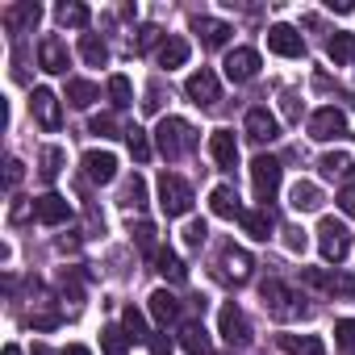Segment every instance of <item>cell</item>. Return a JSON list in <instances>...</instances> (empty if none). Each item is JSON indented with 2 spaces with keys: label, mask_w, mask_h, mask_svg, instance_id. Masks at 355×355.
I'll return each mask as SVG.
<instances>
[{
  "label": "cell",
  "mask_w": 355,
  "mask_h": 355,
  "mask_svg": "<svg viewBox=\"0 0 355 355\" xmlns=\"http://www.w3.org/2000/svg\"><path fill=\"white\" fill-rule=\"evenodd\" d=\"M205 234H209V226H205V222H189L184 243H189V247H201V243H205Z\"/></svg>",
  "instance_id": "bcb514c9"
},
{
  "label": "cell",
  "mask_w": 355,
  "mask_h": 355,
  "mask_svg": "<svg viewBox=\"0 0 355 355\" xmlns=\"http://www.w3.org/2000/svg\"><path fill=\"white\" fill-rule=\"evenodd\" d=\"M38 17H42V5H38V0H21V5L5 9V30H9V34H26V30L38 26Z\"/></svg>",
  "instance_id": "d6986e66"
},
{
  "label": "cell",
  "mask_w": 355,
  "mask_h": 355,
  "mask_svg": "<svg viewBox=\"0 0 355 355\" xmlns=\"http://www.w3.org/2000/svg\"><path fill=\"white\" fill-rule=\"evenodd\" d=\"M251 268H255V263H251V255H247L243 247H234V243H230V247L222 251V276H226V280L243 284V280L251 276Z\"/></svg>",
  "instance_id": "ffe728a7"
},
{
  "label": "cell",
  "mask_w": 355,
  "mask_h": 355,
  "mask_svg": "<svg viewBox=\"0 0 355 355\" xmlns=\"http://www.w3.org/2000/svg\"><path fill=\"white\" fill-rule=\"evenodd\" d=\"M5 355H21V347H17V343H9V347H5Z\"/></svg>",
  "instance_id": "6f0895ef"
},
{
  "label": "cell",
  "mask_w": 355,
  "mask_h": 355,
  "mask_svg": "<svg viewBox=\"0 0 355 355\" xmlns=\"http://www.w3.org/2000/svg\"><path fill=\"white\" fill-rule=\"evenodd\" d=\"M318 251H322L326 263H343L347 251H351V230L334 218H322L318 222Z\"/></svg>",
  "instance_id": "5b68a950"
},
{
  "label": "cell",
  "mask_w": 355,
  "mask_h": 355,
  "mask_svg": "<svg viewBox=\"0 0 355 355\" xmlns=\"http://www.w3.org/2000/svg\"><path fill=\"white\" fill-rule=\"evenodd\" d=\"M80 163H84V175L92 184H113L117 180V155L113 150H88Z\"/></svg>",
  "instance_id": "7c38bea8"
},
{
  "label": "cell",
  "mask_w": 355,
  "mask_h": 355,
  "mask_svg": "<svg viewBox=\"0 0 355 355\" xmlns=\"http://www.w3.org/2000/svg\"><path fill=\"white\" fill-rule=\"evenodd\" d=\"M280 175H284L280 159H272V155L251 159V184H255V201H263V209H268V201H276V193H280Z\"/></svg>",
  "instance_id": "277c9868"
},
{
  "label": "cell",
  "mask_w": 355,
  "mask_h": 355,
  "mask_svg": "<svg viewBox=\"0 0 355 355\" xmlns=\"http://www.w3.org/2000/svg\"><path fill=\"white\" fill-rule=\"evenodd\" d=\"M134 243L150 255V251H155V226H150V222H138V226H134Z\"/></svg>",
  "instance_id": "b9f144b4"
},
{
  "label": "cell",
  "mask_w": 355,
  "mask_h": 355,
  "mask_svg": "<svg viewBox=\"0 0 355 355\" xmlns=\"http://www.w3.org/2000/svg\"><path fill=\"white\" fill-rule=\"evenodd\" d=\"M34 218H38L42 226H63V222L71 218V205H67V197L46 193V197H38V201H34Z\"/></svg>",
  "instance_id": "ac0fdd59"
},
{
  "label": "cell",
  "mask_w": 355,
  "mask_h": 355,
  "mask_svg": "<svg viewBox=\"0 0 355 355\" xmlns=\"http://www.w3.org/2000/svg\"><path fill=\"white\" fill-rule=\"evenodd\" d=\"M259 297H263V309H268L276 322H288V318H305V305H301V301H297V293H293L288 284H280V280H263Z\"/></svg>",
  "instance_id": "3957f363"
},
{
  "label": "cell",
  "mask_w": 355,
  "mask_h": 355,
  "mask_svg": "<svg viewBox=\"0 0 355 355\" xmlns=\"http://www.w3.org/2000/svg\"><path fill=\"white\" fill-rule=\"evenodd\" d=\"M155 146H159V155L167 163H175V159H184V155L197 150V130L184 117H163L155 125Z\"/></svg>",
  "instance_id": "6da1fadb"
},
{
  "label": "cell",
  "mask_w": 355,
  "mask_h": 355,
  "mask_svg": "<svg viewBox=\"0 0 355 355\" xmlns=\"http://www.w3.org/2000/svg\"><path fill=\"white\" fill-rule=\"evenodd\" d=\"M288 205H293L297 214H313V209L322 205V189H318L313 180H297V184L288 189Z\"/></svg>",
  "instance_id": "44dd1931"
},
{
  "label": "cell",
  "mask_w": 355,
  "mask_h": 355,
  "mask_svg": "<svg viewBox=\"0 0 355 355\" xmlns=\"http://www.w3.org/2000/svg\"><path fill=\"white\" fill-rule=\"evenodd\" d=\"M338 209H343L347 218H355V184H347V189L338 193Z\"/></svg>",
  "instance_id": "7dc6e473"
},
{
  "label": "cell",
  "mask_w": 355,
  "mask_h": 355,
  "mask_svg": "<svg viewBox=\"0 0 355 355\" xmlns=\"http://www.w3.org/2000/svg\"><path fill=\"white\" fill-rule=\"evenodd\" d=\"M284 113H288L293 121L301 117V105H297V96H293V92H284Z\"/></svg>",
  "instance_id": "f5cc1de1"
},
{
  "label": "cell",
  "mask_w": 355,
  "mask_h": 355,
  "mask_svg": "<svg viewBox=\"0 0 355 355\" xmlns=\"http://www.w3.org/2000/svg\"><path fill=\"white\" fill-rule=\"evenodd\" d=\"M63 297L80 301V280H76V276H67V272H63Z\"/></svg>",
  "instance_id": "816d5d0a"
},
{
  "label": "cell",
  "mask_w": 355,
  "mask_h": 355,
  "mask_svg": "<svg viewBox=\"0 0 355 355\" xmlns=\"http://www.w3.org/2000/svg\"><path fill=\"white\" fill-rule=\"evenodd\" d=\"M343 134H347V113H343V109L326 105V109H318V113L309 117V138L330 142V138H343Z\"/></svg>",
  "instance_id": "ba28073f"
},
{
  "label": "cell",
  "mask_w": 355,
  "mask_h": 355,
  "mask_svg": "<svg viewBox=\"0 0 355 355\" xmlns=\"http://www.w3.org/2000/svg\"><path fill=\"white\" fill-rule=\"evenodd\" d=\"M301 280L305 284H313V288H322V293H343V297H351L355 293V280L343 272V276H334V272H326V268H301Z\"/></svg>",
  "instance_id": "5bb4252c"
},
{
  "label": "cell",
  "mask_w": 355,
  "mask_h": 355,
  "mask_svg": "<svg viewBox=\"0 0 355 355\" xmlns=\"http://www.w3.org/2000/svg\"><path fill=\"white\" fill-rule=\"evenodd\" d=\"M305 243H309V239H305V230H301V226H284V247H288V251H297V255H301V251H305Z\"/></svg>",
  "instance_id": "7bdbcfd3"
},
{
  "label": "cell",
  "mask_w": 355,
  "mask_h": 355,
  "mask_svg": "<svg viewBox=\"0 0 355 355\" xmlns=\"http://www.w3.org/2000/svg\"><path fill=\"white\" fill-rule=\"evenodd\" d=\"M226 80L230 84H247V80H255L259 76V51H251V46H239V51H230L226 55Z\"/></svg>",
  "instance_id": "9c48e42d"
},
{
  "label": "cell",
  "mask_w": 355,
  "mask_h": 355,
  "mask_svg": "<svg viewBox=\"0 0 355 355\" xmlns=\"http://www.w3.org/2000/svg\"><path fill=\"white\" fill-rule=\"evenodd\" d=\"M180 347H184L189 355H209V330H205L201 322H184V326H180Z\"/></svg>",
  "instance_id": "484cf974"
},
{
  "label": "cell",
  "mask_w": 355,
  "mask_h": 355,
  "mask_svg": "<svg viewBox=\"0 0 355 355\" xmlns=\"http://www.w3.org/2000/svg\"><path fill=\"white\" fill-rule=\"evenodd\" d=\"M159 209L167 218H184L193 209V189L184 175H175V171H163L159 175Z\"/></svg>",
  "instance_id": "7a4b0ae2"
},
{
  "label": "cell",
  "mask_w": 355,
  "mask_h": 355,
  "mask_svg": "<svg viewBox=\"0 0 355 355\" xmlns=\"http://www.w3.org/2000/svg\"><path fill=\"white\" fill-rule=\"evenodd\" d=\"M38 171H42V180H46V184H51V180H59V171H63V146H46V150H42V167H38Z\"/></svg>",
  "instance_id": "d590c367"
},
{
  "label": "cell",
  "mask_w": 355,
  "mask_h": 355,
  "mask_svg": "<svg viewBox=\"0 0 355 355\" xmlns=\"http://www.w3.org/2000/svg\"><path fill=\"white\" fill-rule=\"evenodd\" d=\"M88 130H92V134H101V138H117V134H125V130L117 125V117H113V113H96V117L88 121Z\"/></svg>",
  "instance_id": "ab89813d"
},
{
  "label": "cell",
  "mask_w": 355,
  "mask_h": 355,
  "mask_svg": "<svg viewBox=\"0 0 355 355\" xmlns=\"http://www.w3.org/2000/svg\"><path fill=\"white\" fill-rule=\"evenodd\" d=\"M55 17H59V26H71V30H84L92 21L88 5H80V0H63V5L55 9Z\"/></svg>",
  "instance_id": "f1b7e54d"
},
{
  "label": "cell",
  "mask_w": 355,
  "mask_h": 355,
  "mask_svg": "<svg viewBox=\"0 0 355 355\" xmlns=\"http://www.w3.org/2000/svg\"><path fill=\"white\" fill-rule=\"evenodd\" d=\"M59 355H92V351H88V347H80V343H71V347H63Z\"/></svg>",
  "instance_id": "11a10c76"
},
{
  "label": "cell",
  "mask_w": 355,
  "mask_h": 355,
  "mask_svg": "<svg viewBox=\"0 0 355 355\" xmlns=\"http://www.w3.org/2000/svg\"><path fill=\"white\" fill-rule=\"evenodd\" d=\"M30 113H34V121H38L42 130H59V125H63V109H59V96H55L51 88H34Z\"/></svg>",
  "instance_id": "30bf717a"
},
{
  "label": "cell",
  "mask_w": 355,
  "mask_h": 355,
  "mask_svg": "<svg viewBox=\"0 0 355 355\" xmlns=\"http://www.w3.org/2000/svg\"><path fill=\"white\" fill-rule=\"evenodd\" d=\"M150 318H155L159 326H167V322H175V318H180V301H175V293H167V288H155V293H150Z\"/></svg>",
  "instance_id": "d4e9b609"
},
{
  "label": "cell",
  "mask_w": 355,
  "mask_h": 355,
  "mask_svg": "<svg viewBox=\"0 0 355 355\" xmlns=\"http://www.w3.org/2000/svg\"><path fill=\"white\" fill-rule=\"evenodd\" d=\"M184 63H189V42H184V38H163V46H159V67L175 71V67H184Z\"/></svg>",
  "instance_id": "83f0119b"
},
{
  "label": "cell",
  "mask_w": 355,
  "mask_h": 355,
  "mask_svg": "<svg viewBox=\"0 0 355 355\" xmlns=\"http://www.w3.org/2000/svg\"><path fill=\"white\" fill-rule=\"evenodd\" d=\"M280 347L288 355H326V343L318 334H280Z\"/></svg>",
  "instance_id": "4316f807"
},
{
  "label": "cell",
  "mask_w": 355,
  "mask_h": 355,
  "mask_svg": "<svg viewBox=\"0 0 355 355\" xmlns=\"http://www.w3.org/2000/svg\"><path fill=\"white\" fill-rule=\"evenodd\" d=\"M125 142H130V155H134L138 163H146V159H150V138H146V130L130 125V130H125Z\"/></svg>",
  "instance_id": "74e56055"
},
{
  "label": "cell",
  "mask_w": 355,
  "mask_h": 355,
  "mask_svg": "<svg viewBox=\"0 0 355 355\" xmlns=\"http://www.w3.org/2000/svg\"><path fill=\"white\" fill-rule=\"evenodd\" d=\"M159 42V26H142L138 30V42H134V51H150Z\"/></svg>",
  "instance_id": "f6af8a7d"
},
{
  "label": "cell",
  "mask_w": 355,
  "mask_h": 355,
  "mask_svg": "<svg viewBox=\"0 0 355 355\" xmlns=\"http://www.w3.org/2000/svg\"><path fill=\"white\" fill-rule=\"evenodd\" d=\"M184 92H189V101H193V105H201V109H209V105H218V101H222V84H218V76H214L209 67L193 71V76H189V84H184Z\"/></svg>",
  "instance_id": "52a82bcc"
},
{
  "label": "cell",
  "mask_w": 355,
  "mask_h": 355,
  "mask_svg": "<svg viewBox=\"0 0 355 355\" xmlns=\"http://www.w3.org/2000/svg\"><path fill=\"white\" fill-rule=\"evenodd\" d=\"M101 351L105 355H130V334L121 326H105L101 330Z\"/></svg>",
  "instance_id": "1f68e13d"
},
{
  "label": "cell",
  "mask_w": 355,
  "mask_h": 355,
  "mask_svg": "<svg viewBox=\"0 0 355 355\" xmlns=\"http://www.w3.org/2000/svg\"><path fill=\"white\" fill-rule=\"evenodd\" d=\"M150 355H171V338L167 334H155L150 338Z\"/></svg>",
  "instance_id": "681fc988"
},
{
  "label": "cell",
  "mask_w": 355,
  "mask_h": 355,
  "mask_svg": "<svg viewBox=\"0 0 355 355\" xmlns=\"http://www.w3.org/2000/svg\"><path fill=\"white\" fill-rule=\"evenodd\" d=\"M334 343H338L343 351H355V318L334 322Z\"/></svg>",
  "instance_id": "60d3db41"
},
{
  "label": "cell",
  "mask_w": 355,
  "mask_h": 355,
  "mask_svg": "<svg viewBox=\"0 0 355 355\" xmlns=\"http://www.w3.org/2000/svg\"><path fill=\"white\" fill-rule=\"evenodd\" d=\"M343 355H355V351H343Z\"/></svg>",
  "instance_id": "680465c9"
},
{
  "label": "cell",
  "mask_w": 355,
  "mask_h": 355,
  "mask_svg": "<svg viewBox=\"0 0 355 355\" xmlns=\"http://www.w3.org/2000/svg\"><path fill=\"white\" fill-rule=\"evenodd\" d=\"M326 59H330L334 67L351 63V59H355V34H347V30H334V34L326 38Z\"/></svg>",
  "instance_id": "cb8c5ba5"
},
{
  "label": "cell",
  "mask_w": 355,
  "mask_h": 355,
  "mask_svg": "<svg viewBox=\"0 0 355 355\" xmlns=\"http://www.w3.org/2000/svg\"><path fill=\"white\" fill-rule=\"evenodd\" d=\"M209 155L222 171H234L239 167V142H234V130H214L209 134Z\"/></svg>",
  "instance_id": "2e32d148"
},
{
  "label": "cell",
  "mask_w": 355,
  "mask_h": 355,
  "mask_svg": "<svg viewBox=\"0 0 355 355\" xmlns=\"http://www.w3.org/2000/svg\"><path fill=\"white\" fill-rule=\"evenodd\" d=\"M247 138L251 142H272V138H280V121L263 109V105H255V109H247Z\"/></svg>",
  "instance_id": "9a60e30c"
},
{
  "label": "cell",
  "mask_w": 355,
  "mask_h": 355,
  "mask_svg": "<svg viewBox=\"0 0 355 355\" xmlns=\"http://www.w3.org/2000/svg\"><path fill=\"white\" fill-rule=\"evenodd\" d=\"M121 201H125L130 209H142V205H146V180H142V175H130V180H125Z\"/></svg>",
  "instance_id": "f35d334b"
},
{
  "label": "cell",
  "mask_w": 355,
  "mask_h": 355,
  "mask_svg": "<svg viewBox=\"0 0 355 355\" xmlns=\"http://www.w3.org/2000/svg\"><path fill=\"white\" fill-rule=\"evenodd\" d=\"M330 9H334V13H351L355 5H351V0H330Z\"/></svg>",
  "instance_id": "9f6ffc18"
},
{
  "label": "cell",
  "mask_w": 355,
  "mask_h": 355,
  "mask_svg": "<svg viewBox=\"0 0 355 355\" xmlns=\"http://www.w3.org/2000/svg\"><path fill=\"white\" fill-rule=\"evenodd\" d=\"M109 101H113V109H125L134 101V88L125 76H109Z\"/></svg>",
  "instance_id": "8d00e7d4"
},
{
  "label": "cell",
  "mask_w": 355,
  "mask_h": 355,
  "mask_svg": "<svg viewBox=\"0 0 355 355\" xmlns=\"http://www.w3.org/2000/svg\"><path fill=\"white\" fill-rule=\"evenodd\" d=\"M30 214H34V205H26V201H13V209H9V218H13V222H26Z\"/></svg>",
  "instance_id": "f907efd6"
},
{
  "label": "cell",
  "mask_w": 355,
  "mask_h": 355,
  "mask_svg": "<svg viewBox=\"0 0 355 355\" xmlns=\"http://www.w3.org/2000/svg\"><path fill=\"white\" fill-rule=\"evenodd\" d=\"M80 55H84L88 67H105V63H109V46H105L96 34H84V38H80Z\"/></svg>",
  "instance_id": "4dcf8cb0"
},
{
  "label": "cell",
  "mask_w": 355,
  "mask_h": 355,
  "mask_svg": "<svg viewBox=\"0 0 355 355\" xmlns=\"http://www.w3.org/2000/svg\"><path fill=\"white\" fill-rule=\"evenodd\" d=\"M268 51L280 59H301L305 55V38L293 26H268Z\"/></svg>",
  "instance_id": "8fae6325"
},
{
  "label": "cell",
  "mask_w": 355,
  "mask_h": 355,
  "mask_svg": "<svg viewBox=\"0 0 355 355\" xmlns=\"http://www.w3.org/2000/svg\"><path fill=\"white\" fill-rule=\"evenodd\" d=\"M155 263H159V272H163L171 284H180V280L189 276V272H184V263H180V255L167 251V247H163V251H155Z\"/></svg>",
  "instance_id": "d6a6232c"
},
{
  "label": "cell",
  "mask_w": 355,
  "mask_h": 355,
  "mask_svg": "<svg viewBox=\"0 0 355 355\" xmlns=\"http://www.w3.org/2000/svg\"><path fill=\"white\" fill-rule=\"evenodd\" d=\"M67 63H71V55H67V42L63 38H42L38 42V67L42 71H51V76H67Z\"/></svg>",
  "instance_id": "4fadbf2b"
},
{
  "label": "cell",
  "mask_w": 355,
  "mask_h": 355,
  "mask_svg": "<svg viewBox=\"0 0 355 355\" xmlns=\"http://www.w3.org/2000/svg\"><path fill=\"white\" fill-rule=\"evenodd\" d=\"M218 330H222V338H226L230 347H247V343H251V322H247V313H243L234 301L222 305V313H218Z\"/></svg>",
  "instance_id": "8992f818"
},
{
  "label": "cell",
  "mask_w": 355,
  "mask_h": 355,
  "mask_svg": "<svg viewBox=\"0 0 355 355\" xmlns=\"http://www.w3.org/2000/svg\"><path fill=\"white\" fill-rule=\"evenodd\" d=\"M67 101H71L76 109H88V105L101 101V88H96L92 80H67Z\"/></svg>",
  "instance_id": "f546056e"
},
{
  "label": "cell",
  "mask_w": 355,
  "mask_h": 355,
  "mask_svg": "<svg viewBox=\"0 0 355 355\" xmlns=\"http://www.w3.org/2000/svg\"><path fill=\"white\" fill-rule=\"evenodd\" d=\"M142 109H146V113H155V109H159V88H150V92H146V101H142Z\"/></svg>",
  "instance_id": "db71d44e"
},
{
  "label": "cell",
  "mask_w": 355,
  "mask_h": 355,
  "mask_svg": "<svg viewBox=\"0 0 355 355\" xmlns=\"http://www.w3.org/2000/svg\"><path fill=\"white\" fill-rule=\"evenodd\" d=\"M193 34L201 38V46L205 51H218V46H226L230 42V26L226 21H218V17H193Z\"/></svg>",
  "instance_id": "e0dca14e"
},
{
  "label": "cell",
  "mask_w": 355,
  "mask_h": 355,
  "mask_svg": "<svg viewBox=\"0 0 355 355\" xmlns=\"http://www.w3.org/2000/svg\"><path fill=\"white\" fill-rule=\"evenodd\" d=\"M209 209H214V218H243V205H239V193L230 189V184H218L214 193H209Z\"/></svg>",
  "instance_id": "7402d4cb"
},
{
  "label": "cell",
  "mask_w": 355,
  "mask_h": 355,
  "mask_svg": "<svg viewBox=\"0 0 355 355\" xmlns=\"http://www.w3.org/2000/svg\"><path fill=\"white\" fill-rule=\"evenodd\" d=\"M239 222H243V230H247L251 239H259V243H268V239H272V226H276V222H272V209H263V205H259V209H243Z\"/></svg>",
  "instance_id": "603a6c76"
},
{
  "label": "cell",
  "mask_w": 355,
  "mask_h": 355,
  "mask_svg": "<svg viewBox=\"0 0 355 355\" xmlns=\"http://www.w3.org/2000/svg\"><path fill=\"white\" fill-rule=\"evenodd\" d=\"M30 326H34V330H55V326H59V313H34Z\"/></svg>",
  "instance_id": "c3c4849f"
},
{
  "label": "cell",
  "mask_w": 355,
  "mask_h": 355,
  "mask_svg": "<svg viewBox=\"0 0 355 355\" xmlns=\"http://www.w3.org/2000/svg\"><path fill=\"white\" fill-rule=\"evenodd\" d=\"M318 167H322V175H351L355 159H351L347 150H330V155H322V159H318Z\"/></svg>",
  "instance_id": "836d02e7"
},
{
  "label": "cell",
  "mask_w": 355,
  "mask_h": 355,
  "mask_svg": "<svg viewBox=\"0 0 355 355\" xmlns=\"http://www.w3.org/2000/svg\"><path fill=\"white\" fill-rule=\"evenodd\" d=\"M121 330H125L134 343H142V338L150 343V334H146V318H142V309H134V305L121 309Z\"/></svg>",
  "instance_id": "e575fe53"
},
{
  "label": "cell",
  "mask_w": 355,
  "mask_h": 355,
  "mask_svg": "<svg viewBox=\"0 0 355 355\" xmlns=\"http://www.w3.org/2000/svg\"><path fill=\"white\" fill-rule=\"evenodd\" d=\"M21 175H26L21 159H9V163H5V189H9V193H13V189L21 184Z\"/></svg>",
  "instance_id": "ee69618b"
}]
</instances>
